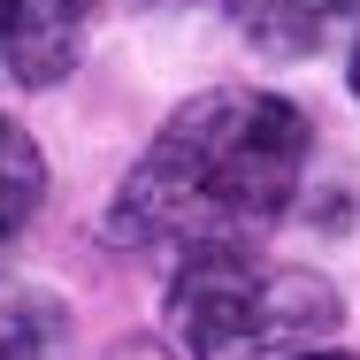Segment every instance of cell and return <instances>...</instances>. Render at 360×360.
Segmentation results:
<instances>
[{
	"instance_id": "6da1fadb",
	"label": "cell",
	"mask_w": 360,
	"mask_h": 360,
	"mask_svg": "<svg viewBox=\"0 0 360 360\" xmlns=\"http://www.w3.org/2000/svg\"><path fill=\"white\" fill-rule=\"evenodd\" d=\"M307 146V115L291 100L261 84H207L153 131L108 222L139 253H230L291 207Z\"/></svg>"
},
{
	"instance_id": "7a4b0ae2",
	"label": "cell",
	"mask_w": 360,
	"mask_h": 360,
	"mask_svg": "<svg viewBox=\"0 0 360 360\" xmlns=\"http://www.w3.org/2000/svg\"><path fill=\"white\" fill-rule=\"evenodd\" d=\"M338 291L299 261H261L245 245L176 261L169 330L184 360H299L338 330Z\"/></svg>"
},
{
	"instance_id": "3957f363",
	"label": "cell",
	"mask_w": 360,
	"mask_h": 360,
	"mask_svg": "<svg viewBox=\"0 0 360 360\" xmlns=\"http://www.w3.org/2000/svg\"><path fill=\"white\" fill-rule=\"evenodd\" d=\"M100 0H0V62L15 84H62L84 62Z\"/></svg>"
},
{
	"instance_id": "277c9868",
	"label": "cell",
	"mask_w": 360,
	"mask_h": 360,
	"mask_svg": "<svg viewBox=\"0 0 360 360\" xmlns=\"http://www.w3.org/2000/svg\"><path fill=\"white\" fill-rule=\"evenodd\" d=\"M230 15L261 54H314L360 23V0H230Z\"/></svg>"
},
{
	"instance_id": "5b68a950",
	"label": "cell",
	"mask_w": 360,
	"mask_h": 360,
	"mask_svg": "<svg viewBox=\"0 0 360 360\" xmlns=\"http://www.w3.org/2000/svg\"><path fill=\"white\" fill-rule=\"evenodd\" d=\"M39 192H46V161H39V139L23 123L0 115V238H15L23 222L39 215Z\"/></svg>"
},
{
	"instance_id": "8992f818",
	"label": "cell",
	"mask_w": 360,
	"mask_h": 360,
	"mask_svg": "<svg viewBox=\"0 0 360 360\" xmlns=\"http://www.w3.org/2000/svg\"><path fill=\"white\" fill-rule=\"evenodd\" d=\"M62 353V307L39 291H0V360H54Z\"/></svg>"
},
{
	"instance_id": "52a82bcc",
	"label": "cell",
	"mask_w": 360,
	"mask_h": 360,
	"mask_svg": "<svg viewBox=\"0 0 360 360\" xmlns=\"http://www.w3.org/2000/svg\"><path fill=\"white\" fill-rule=\"evenodd\" d=\"M299 360H360V353H322V345H314V353H299Z\"/></svg>"
},
{
	"instance_id": "ba28073f",
	"label": "cell",
	"mask_w": 360,
	"mask_h": 360,
	"mask_svg": "<svg viewBox=\"0 0 360 360\" xmlns=\"http://www.w3.org/2000/svg\"><path fill=\"white\" fill-rule=\"evenodd\" d=\"M345 84H353V100H360V46H353V70H345Z\"/></svg>"
}]
</instances>
